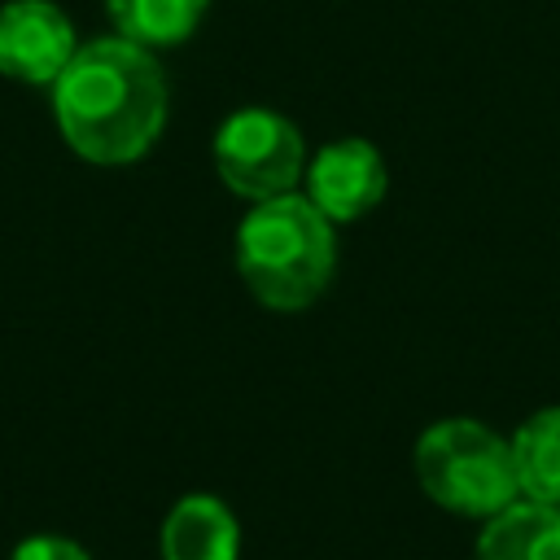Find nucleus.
<instances>
[{"label": "nucleus", "mask_w": 560, "mask_h": 560, "mask_svg": "<svg viewBox=\"0 0 560 560\" xmlns=\"http://www.w3.org/2000/svg\"><path fill=\"white\" fill-rule=\"evenodd\" d=\"M166 101L171 92L158 57L122 35L79 44L52 83L61 140L96 166L144 158L166 127Z\"/></svg>", "instance_id": "nucleus-1"}, {"label": "nucleus", "mask_w": 560, "mask_h": 560, "mask_svg": "<svg viewBox=\"0 0 560 560\" xmlns=\"http://www.w3.org/2000/svg\"><path fill=\"white\" fill-rule=\"evenodd\" d=\"M236 271L267 311H306L337 271V223L306 192L254 201L236 228Z\"/></svg>", "instance_id": "nucleus-2"}, {"label": "nucleus", "mask_w": 560, "mask_h": 560, "mask_svg": "<svg viewBox=\"0 0 560 560\" xmlns=\"http://www.w3.org/2000/svg\"><path fill=\"white\" fill-rule=\"evenodd\" d=\"M411 468L420 490L455 516L490 521L521 499L512 442L472 416H451L416 438Z\"/></svg>", "instance_id": "nucleus-3"}, {"label": "nucleus", "mask_w": 560, "mask_h": 560, "mask_svg": "<svg viewBox=\"0 0 560 560\" xmlns=\"http://www.w3.org/2000/svg\"><path fill=\"white\" fill-rule=\"evenodd\" d=\"M214 171L219 179L245 197V201H271L284 192H298L306 175V140L302 131L262 105L232 109L214 131Z\"/></svg>", "instance_id": "nucleus-4"}, {"label": "nucleus", "mask_w": 560, "mask_h": 560, "mask_svg": "<svg viewBox=\"0 0 560 560\" xmlns=\"http://www.w3.org/2000/svg\"><path fill=\"white\" fill-rule=\"evenodd\" d=\"M389 188V171H385V158L372 140L363 136H341V140H328L311 162H306V175H302V192L332 219V223H354L363 219L368 210L381 206Z\"/></svg>", "instance_id": "nucleus-5"}, {"label": "nucleus", "mask_w": 560, "mask_h": 560, "mask_svg": "<svg viewBox=\"0 0 560 560\" xmlns=\"http://www.w3.org/2000/svg\"><path fill=\"white\" fill-rule=\"evenodd\" d=\"M79 52L70 18L52 0H9L0 9V74L52 88L57 74Z\"/></svg>", "instance_id": "nucleus-6"}, {"label": "nucleus", "mask_w": 560, "mask_h": 560, "mask_svg": "<svg viewBox=\"0 0 560 560\" xmlns=\"http://www.w3.org/2000/svg\"><path fill=\"white\" fill-rule=\"evenodd\" d=\"M162 560H236L241 556V525L232 508L214 494H184L158 534Z\"/></svg>", "instance_id": "nucleus-7"}, {"label": "nucleus", "mask_w": 560, "mask_h": 560, "mask_svg": "<svg viewBox=\"0 0 560 560\" xmlns=\"http://www.w3.org/2000/svg\"><path fill=\"white\" fill-rule=\"evenodd\" d=\"M472 560H560V508L516 499L481 521Z\"/></svg>", "instance_id": "nucleus-8"}, {"label": "nucleus", "mask_w": 560, "mask_h": 560, "mask_svg": "<svg viewBox=\"0 0 560 560\" xmlns=\"http://www.w3.org/2000/svg\"><path fill=\"white\" fill-rule=\"evenodd\" d=\"M508 442H512L521 499L560 508V407L534 411L529 420L516 424Z\"/></svg>", "instance_id": "nucleus-9"}, {"label": "nucleus", "mask_w": 560, "mask_h": 560, "mask_svg": "<svg viewBox=\"0 0 560 560\" xmlns=\"http://www.w3.org/2000/svg\"><path fill=\"white\" fill-rule=\"evenodd\" d=\"M206 9H210V0H105L114 35H122L149 52L184 44L201 26Z\"/></svg>", "instance_id": "nucleus-10"}, {"label": "nucleus", "mask_w": 560, "mask_h": 560, "mask_svg": "<svg viewBox=\"0 0 560 560\" xmlns=\"http://www.w3.org/2000/svg\"><path fill=\"white\" fill-rule=\"evenodd\" d=\"M9 560H92L83 542L66 538V534H31L13 547Z\"/></svg>", "instance_id": "nucleus-11"}]
</instances>
